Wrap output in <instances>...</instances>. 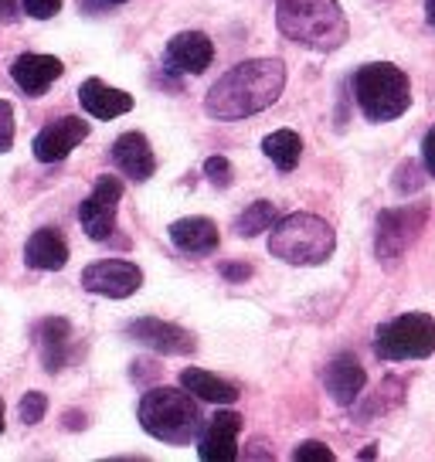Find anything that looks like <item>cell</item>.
Instances as JSON below:
<instances>
[{"label":"cell","instance_id":"6da1fadb","mask_svg":"<svg viewBox=\"0 0 435 462\" xmlns=\"http://www.w3.org/2000/svg\"><path fill=\"white\" fill-rule=\"evenodd\" d=\"M286 92V65L279 58H248L218 79L204 96V113L218 123H235L276 106Z\"/></svg>","mask_w":435,"mask_h":462},{"label":"cell","instance_id":"7a4b0ae2","mask_svg":"<svg viewBox=\"0 0 435 462\" xmlns=\"http://www.w3.org/2000/svg\"><path fill=\"white\" fill-rule=\"evenodd\" d=\"M276 28L292 44L313 51H337L350 34L347 14L337 0H276Z\"/></svg>","mask_w":435,"mask_h":462},{"label":"cell","instance_id":"3957f363","mask_svg":"<svg viewBox=\"0 0 435 462\" xmlns=\"http://www.w3.org/2000/svg\"><path fill=\"white\" fill-rule=\"evenodd\" d=\"M136 419H140V429L163 446H188L204 425L201 404L188 388H150L140 398Z\"/></svg>","mask_w":435,"mask_h":462},{"label":"cell","instance_id":"277c9868","mask_svg":"<svg viewBox=\"0 0 435 462\" xmlns=\"http://www.w3.org/2000/svg\"><path fill=\"white\" fill-rule=\"evenodd\" d=\"M354 99L371 123H394L412 106V82L392 61H367L350 75Z\"/></svg>","mask_w":435,"mask_h":462},{"label":"cell","instance_id":"5b68a950","mask_svg":"<svg viewBox=\"0 0 435 462\" xmlns=\"http://www.w3.org/2000/svg\"><path fill=\"white\" fill-rule=\"evenodd\" d=\"M337 231L330 221L310 211H292L279 217L273 235H269V252L286 265H323L334 255Z\"/></svg>","mask_w":435,"mask_h":462},{"label":"cell","instance_id":"8992f818","mask_svg":"<svg viewBox=\"0 0 435 462\" xmlns=\"http://www.w3.org/2000/svg\"><path fill=\"white\" fill-rule=\"evenodd\" d=\"M377 361H425L435 354V319L429 313H402L381 323L375 333Z\"/></svg>","mask_w":435,"mask_h":462},{"label":"cell","instance_id":"52a82bcc","mask_svg":"<svg viewBox=\"0 0 435 462\" xmlns=\"http://www.w3.org/2000/svg\"><path fill=\"white\" fill-rule=\"evenodd\" d=\"M429 221V201L384 208L375 221V255L381 265H392L415 245Z\"/></svg>","mask_w":435,"mask_h":462},{"label":"cell","instance_id":"ba28073f","mask_svg":"<svg viewBox=\"0 0 435 462\" xmlns=\"http://www.w3.org/2000/svg\"><path fill=\"white\" fill-rule=\"evenodd\" d=\"M119 201H123V177L106 173L96 180V188L88 190V198L79 208V221L92 242H109L113 228H116Z\"/></svg>","mask_w":435,"mask_h":462},{"label":"cell","instance_id":"9c48e42d","mask_svg":"<svg viewBox=\"0 0 435 462\" xmlns=\"http://www.w3.org/2000/svg\"><path fill=\"white\" fill-rule=\"evenodd\" d=\"M123 333L130 340H136V344L157 350V354H167V357H190V354H198V337L188 327H177L171 319H157V317L130 319L123 327Z\"/></svg>","mask_w":435,"mask_h":462},{"label":"cell","instance_id":"30bf717a","mask_svg":"<svg viewBox=\"0 0 435 462\" xmlns=\"http://www.w3.org/2000/svg\"><path fill=\"white\" fill-rule=\"evenodd\" d=\"M143 286V269L126 259H99L82 269V289L106 300H126Z\"/></svg>","mask_w":435,"mask_h":462},{"label":"cell","instance_id":"8fae6325","mask_svg":"<svg viewBox=\"0 0 435 462\" xmlns=\"http://www.w3.org/2000/svg\"><path fill=\"white\" fill-rule=\"evenodd\" d=\"M86 136H88L86 119H79V116H59V119H51L48 126L38 130L34 143H31V153H34V160H42V163H61Z\"/></svg>","mask_w":435,"mask_h":462},{"label":"cell","instance_id":"7c38bea8","mask_svg":"<svg viewBox=\"0 0 435 462\" xmlns=\"http://www.w3.org/2000/svg\"><path fill=\"white\" fill-rule=\"evenodd\" d=\"M238 432H242V415L221 408L208 425L198 432V459L204 462H232L238 456Z\"/></svg>","mask_w":435,"mask_h":462},{"label":"cell","instance_id":"4fadbf2b","mask_svg":"<svg viewBox=\"0 0 435 462\" xmlns=\"http://www.w3.org/2000/svg\"><path fill=\"white\" fill-rule=\"evenodd\" d=\"M163 61L171 72L204 75L215 61V44L204 31H180L163 48Z\"/></svg>","mask_w":435,"mask_h":462},{"label":"cell","instance_id":"5bb4252c","mask_svg":"<svg viewBox=\"0 0 435 462\" xmlns=\"http://www.w3.org/2000/svg\"><path fill=\"white\" fill-rule=\"evenodd\" d=\"M323 388L327 394L334 398L340 408H350V404H357V398L364 394L367 388V371H364V364L354 357V354H337L334 361L327 364V371H323Z\"/></svg>","mask_w":435,"mask_h":462},{"label":"cell","instance_id":"9a60e30c","mask_svg":"<svg viewBox=\"0 0 435 462\" xmlns=\"http://www.w3.org/2000/svg\"><path fill=\"white\" fill-rule=\"evenodd\" d=\"M61 72H65L61 58L38 55V51H24V55H17V61L11 65V79H14V86L21 88L24 96H31V99L44 96V92L61 79Z\"/></svg>","mask_w":435,"mask_h":462},{"label":"cell","instance_id":"2e32d148","mask_svg":"<svg viewBox=\"0 0 435 462\" xmlns=\"http://www.w3.org/2000/svg\"><path fill=\"white\" fill-rule=\"evenodd\" d=\"M113 163H116L119 173H123L126 180H136V184L150 180L153 171H157V157H153V150H150V140L136 130L116 136V143H113Z\"/></svg>","mask_w":435,"mask_h":462},{"label":"cell","instance_id":"e0dca14e","mask_svg":"<svg viewBox=\"0 0 435 462\" xmlns=\"http://www.w3.org/2000/svg\"><path fill=\"white\" fill-rule=\"evenodd\" d=\"M34 344L42 354V364L48 374H61L69 364V346H72V323L65 317H44L34 327Z\"/></svg>","mask_w":435,"mask_h":462},{"label":"cell","instance_id":"ac0fdd59","mask_svg":"<svg viewBox=\"0 0 435 462\" xmlns=\"http://www.w3.org/2000/svg\"><path fill=\"white\" fill-rule=\"evenodd\" d=\"M171 242H174L177 252H184L190 259H201V255L215 252L221 235H218V225L211 217L188 215V217H177L174 225H171Z\"/></svg>","mask_w":435,"mask_h":462},{"label":"cell","instance_id":"d6986e66","mask_svg":"<svg viewBox=\"0 0 435 462\" xmlns=\"http://www.w3.org/2000/svg\"><path fill=\"white\" fill-rule=\"evenodd\" d=\"M79 102H82V109H86L92 119H99V123H113V119H119L123 113L133 109L130 92L106 86L102 79H86V82L79 86Z\"/></svg>","mask_w":435,"mask_h":462},{"label":"cell","instance_id":"ffe728a7","mask_svg":"<svg viewBox=\"0 0 435 462\" xmlns=\"http://www.w3.org/2000/svg\"><path fill=\"white\" fill-rule=\"evenodd\" d=\"M24 265L34 273H59L69 265V242L59 228H38L24 245Z\"/></svg>","mask_w":435,"mask_h":462},{"label":"cell","instance_id":"44dd1931","mask_svg":"<svg viewBox=\"0 0 435 462\" xmlns=\"http://www.w3.org/2000/svg\"><path fill=\"white\" fill-rule=\"evenodd\" d=\"M180 388H188L198 402L208 404H235L238 402V388L221 381L218 374L204 371V367H184L180 371Z\"/></svg>","mask_w":435,"mask_h":462},{"label":"cell","instance_id":"7402d4cb","mask_svg":"<svg viewBox=\"0 0 435 462\" xmlns=\"http://www.w3.org/2000/svg\"><path fill=\"white\" fill-rule=\"evenodd\" d=\"M262 153L273 160V167L279 173H290L300 167V157H303V136L296 130H276L262 140Z\"/></svg>","mask_w":435,"mask_h":462},{"label":"cell","instance_id":"603a6c76","mask_svg":"<svg viewBox=\"0 0 435 462\" xmlns=\"http://www.w3.org/2000/svg\"><path fill=\"white\" fill-rule=\"evenodd\" d=\"M279 221V208L273 201H252L235 217V235L238 238H259L265 228H276Z\"/></svg>","mask_w":435,"mask_h":462},{"label":"cell","instance_id":"cb8c5ba5","mask_svg":"<svg viewBox=\"0 0 435 462\" xmlns=\"http://www.w3.org/2000/svg\"><path fill=\"white\" fill-rule=\"evenodd\" d=\"M421 167L425 163H419V160H405L402 167H398V173H394V190L398 194H419L421 190Z\"/></svg>","mask_w":435,"mask_h":462},{"label":"cell","instance_id":"d4e9b609","mask_svg":"<svg viewBox=\"0 0 435 462\" xmlns=\"http://www.w3.org/2000/svg\"><path fill=\"white\" fill-rule=\"evenodd\" d=\"M44 411H48V398H44L42 391H28L21 404H17V419L24 421V425H38L44 419Z\"/></svg>","mask_w":435,"mask_h":462},{"label":"cell","instance_id":"484cf974","mask_svg":"<svg viewBox=\"0 0 435 462\" xmlns=\"http://www.w3.org/2000/svg\"><path fill=\"white\" fill-rule=\"evenodd\" d=\"M232 163L225 157H208L204 160V180L211 184V188L218 190H225V188H232Z\"/></svg>","mask_w":435,"mask_h":462},{"label":"cell","instance_id":"4316f807","mask_svg":"<svg viewBox=\"0 0 435 462\" xmlns=\"http://www.w3.org/2000/svg\"><path fill=\"white\" fill-rule=\"evenodd\" d=\"M14 106L7 99H0V153H7L11 146H14V133H17V123H14Z\"/></svg>","mask_w":435,"mask_h":462},{"label":"cell","instance_id":"83f0119b","mask_svg":"<svg viewBox=\"0 0 435 462\" xmlns=\"http://www.w3.org/2000/svg\"><path fill=\"white\" fill-rule=\"evenodd\" d=\"M292 459L296 462H334V452L323 446V442H303V446L292 448Z\"/></svg>","mask_w":435,"mask_h":462},{"label":"cell","instance_id":"f1b7e54d","mask_svg":"<svg viewBox=\"0 0 435 462\" xmlns=\"http://www.w3.org/2000/svg\"><path fill=\"white\" fill-rule=\"evenodd\" d=\"M218 275H221L225 282H235V286H238V282H248V279H252V265H248V262H221V265H218Z\"/></svg>","mask_w":435,"mask_h":462},{"label":"cell","instance_id":"f546056e","mask_svg":"<svg viewBox=\"0 0 435 462\" xmlns=\"http://www.w3.org/2000/svg\"><path fill=\"white\" fill-rule=\"evenodd\" d=\"M24 4V11L31 17H38V21H51V17L61 11V0H21Z\"/></svg>","mask_w":435,"mask_h":462},{"label":"cell","instance_id":"4dcf8cb0","mask_svg":"<svg viewBox=\"0 0 435 462\" xmlns=\"http://www.w3.org/2000/svg\"><path fill=\"white\" fill-rule=\"evenodd\" d=\"M421 163H425V173L435 177V126L425 133V140H421Z\"/></svg>","mask_w":435,"mask_h":462},{"label":"cell","instance_id":"1f68e13d","mask_svg":"<svg viewBox=\"0 0 435 462\" xmlns=\"http://www.w3.org/2000/svg\"><path fill=\"white\" fill-rule=\"evenodd\" d=\"M17 14V0H0V24H14Z\"/></svg>","mask_w":435,"mask_h":462},{"label":"cell","instance_id":"d6a6232c","mask_svg":"<svg viewBox=\"0 0 435 462\" xmlns=\"http://www.w3.org/2000/svg\"><path fill=\"white\" fill-rule=\"evenodd\" d=\"M425 21L435 28V0H425Z\"/></svg>","mask_w":435,"mask_h":462},{"label":"cell","instance_id":"836d02e7","mask_svg":"<svg viewBox=\"0 0 435 462\" xmlns=\"http://www.w3.org/2000/svg\"><path fill=\"white\" fill-rule=\"evenodd\" d=\"M375 456H377L375 446H367V448H361V452H357V459H375Z\"/></svg>","mask_w":435,"mask_h":462},{"label":"cell","instance_id":"e575fe53","mask_svg":"<svg viewBox=\"0 0 435 462\" xmlns=\"http://www.w3.org/2000/svg\"><path fill=\"white\" fill-rule=\"evenodd\" d=\"M4 415H7V411H4V402H0V435H4Z\"/></svg>","mask_w":435,"mask_h":462},{"label":"cell","instance_id":"d590c367","mask_svg":"<svg viewBox=\"0 0 435 462\" xmlns=\"http://www.w3.org/2000/svg\"><path fill=\"white\" fill-rule=\"evenodd\" d=\"M106 4H123V0H106Z\"/></svg>","mask_w":435,"mask_h":462}]
</instances>
